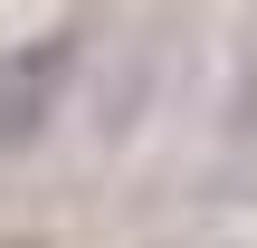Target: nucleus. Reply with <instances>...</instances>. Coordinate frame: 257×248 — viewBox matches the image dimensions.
<instances>
[{
    "label": "nucleus",
    "instance_id": "nucleus-1",
    "mask_svg": "<svg viewBox=\"0 0 257 248\" xmlns=\"http://www.w3.org/2000/svg\"><path fill=\"white\" fill-rule=\"evenodd\" d=\"M76 38H38V48H0V143H29L57 105V76H67Z\"/></svg>",
    "mask_w": 257,
    "mask_h": 248
}]
</instances>
